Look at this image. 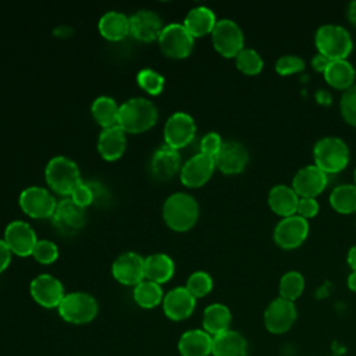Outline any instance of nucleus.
Masks as SVG:
<instances>
[{
  "mask_svg": "<svg viewBox=\"0 0 356 356\" xmlns=\"http://www.w3.org/2000/svg\"><path fill=\"white\" fill-rule=\"evenodd\" d=\"M157 121V108L146 97H131L120 104L118 125L125 134H140L152 128Z\"/></svg>",
  "mask_w": 356,
  "mask_h": 356,
  "instance_id": "f257e3e1",
  "label": "nucleus"
},
{
  "mask_svg": "<svg viewBox=\"0 0 356 356\" xmlns=\"http://www.w3.org/2000/svg\"><path fill=\"white\" fill-rule=\"evenodd\" d=\"M199 217V204L196 199L186 192L171 193L163 204V218L174 231L191 229Z\"/></svg>",
  "mask_w": 356,
  "mask_h": 356,
  "instance_id": "f03ea898",
  "label": "nucleus"
},
{
  "mask_svg": "<svg viewBox=\"0 0 356 356\" xmlns=\"http://www.w3.org/2000/svg\"><path fill=\"white\" fill-rule=\"evenodd\" d=\"M314 165L328 174L342 171L349 163L348 145L337 136H325L316 142L313 149Z\"/></svg>",
  "mask_w": 356,
  "mask_h": 356,
  "instance_id": "7ed1b4c3",
  "label": "nucleus"
},
{
  "mask_svg": "<svg viewBox=\"0 0 356 356\" xmlns=\"http://www.w3.org/2000/svg\"><path fill=\"white\" fill-rule=\"evenodd\" d=\"M314 42L318 53L331 61L346 60L352 51V38L349 32L341 25H321L316 32Z\"/></svg>",
  "mask_w": 356,
  "mask_h": 356,
  "instance_id": "20e7f679",
  "label": "nucleus"
},
{
  "mask_svg": "<svg viewBox=\"0 0 356 356\" xmlns=\"http://www.w3.org/2000/svg\"><path fill=\"white\" fill-rule=\"evenodd\" d=\"M47 185L60 195H71L74 188L82 181L81 172L74 160L67 156H54L44 168Z\"/></svg>",
  "mask_w": 356,
  "mask_h": 356,
  "instance_id": "39448f33",
  "label": "nucleus"
},
{
  "mask_svg": "<svg viewBox=\"0 0 356 356\" xmlns=\"http://www.w3.org/2000/svg\"><path fill=\"white\" fill-rule=\"evenodd\" d=\"M63 320L71 324H86L92 321L99 310L96 299L86 292L65 293L57 307Z\"/></svg>",
  "mask_w": 356,
  "mask_h": 356,
  "instance_id": "423d86ee",
  "label": "nucleus"
},
{
  "mask_svg": "<svg viewBox=\"0 0 356 356\" xmlns=\"http://www.w3.org/2000/svg\"><path fill=\"white\" fill-rule=\"evenodd\" d=\"M157 40L161 51L171 58L188 57L193 49V36L181 22L164 25Z\"/></svg>",
  "mask_w": 356,
  "mask_h": 356,
  "instance_id": "0eeeda50",
  "label": "nucleus"
},
{
  "mask_svg": "<svg viewBox=\"0 0 356 356\" xmlns=\"http://www.w3.org/2000/svg\"><path fill=\"white\" fill-rule=\"evenodd\" d=\"M211 40L214 49L227 58H235V56L243 49V32L239 25L229 18L217 21L211 32Z\"/></svg>",
  "mask_w": 356,
  "mask_h": 356,
  "instance_id": "6e6552de",
  "label": "nucleus"
},
{
  "mask_svg": "<svg viewBox=\"0 0 356 356\" xmlns=\"http://www.w3.org/2000/svg\"><path fill=\"white\" fill-rule=\"evenodd\" d=\"M19 207L33 218H49L53 216L57 202L54 196L42 186L32 185L19 193Z\"/></svg>",
  "mask_w": 356,
  "mask_h": 356,
  "instance_id": "1a4fd4ad",
  "label": "nucleus"
},
{
  "mask_svg": "<svg viewBox=\"0 0 356 356\" xmlns=\"http://www.w3.org/2000/svg\"><path fill=\"white\" fill-rule=\"evenodd\" d=\"M196 134V122L193 117L185 111H177L171 114L164 124V140L165 145L181 149L186 146Z\"/></svg>",
  "mask_w": 356,
  "mask_h": 356,
  "instance_id": "9d476101",
  "label": "nucleus"
},
{
  "mask_svg": "<svg viewBox=\"0 0 356 356\" xmlns=\"http://www.w3.org/2000/svg\"><path fill=\"white\" fill-rule=\"evenodd\" d=\"M309 222L303 217L295 214L282 218L274 228V242L282 249H296L307 238Z\"/></svg>",
  "mask_w": 356,
  "mask_h": 356,
  "instance_id": "9b49d317",
  "label": "nucleus"
},
{
  "mask_svg": "<svg viewBox=\"0 0 356 356\" xmlns=\"http://www.w3.org/2000/svg\"><path fill=\"white\" fill-rule=\"evenodd\" d=\"M29 292L33 300L47 309L58 307L65 296L61 281L51 274H39L29 284Z\"/></svg>",
  "mask_w": 356,
  "mask_h": 356,
  "instance_id": "f8f14e48",
  "label": "nucleus"
},
{
  "mask_svg": "<svg viewBox=\"0 0 356 356\" xmlns=\"http://www.w3.org/2000/svg\"><path fill=\"white\" fill-rule=\"evenodd\" d=\"M3 239L8 245L10 250L21 257L32 254L33 248L39 241L36 238L35 229L22 220H14L8 222L4 229Z\"/></svg>",
  "mask_w": 356,
  "mask_h": 356,
  "instance_id": "ddd939ff",
  "label": "nucleus"
},
{
  "mask_svg": "<svg viewBox=\"0 0 356 356\" xmlns=\"http://www.w3.org/2000/svg\"><path fill=\"white\" fill-rule=\"evenodd\" d=\"M264 325L273 334H284L293 325L296 320L295 303L282 298H277L264 310Z\"/></svg>",
  "mask_w": 356,
  "mask_h": 356,
  "instance_id": "4468645a",
  "label": "nucleus"
},
{
  "mask_svg": "<svg viewBox=\"0 0 356 356\" xmlns=\"http://www.w3.org/2000/svg\"><path fill=\"white\" fill-rule=\"evenodd\" d=\"M216 168L214 159L203 153L189 157L179 170L181 182L188 188H199L204 185L213 175Z\"/></svg>",
  "mask_w": 356,
  "mask_h": 356,
  "instance_id": "2eb2a0df",
  "label": "nucleus"
},
{
  "mask_svg": "<svg viewBox=\"0 0 356 356\" xmlns=\"http://www.w3.org/2000/svg\"><path fill=\"white\" fill-rule=\"evenodd\" d=\"M113 277L124 285H136L145 280V259L136 252H124L113 261Z\"/></svg>",
  "mask_w": 356,
  "mask_h": 356,
  "instance_id": "dca6fc26",
  "label": "nucleus"
},
{
  "mask_svg": "<svg viewBox=\"0 0 356 356\" xmlns=\"http://www.w3.org/2000/svg\"><path fill=\"white\" fill-rule=\"evenodd\" d=\"M327 184L328 175L314 164L300 168L292 179V188L299 197L316 199L325 189Z\"/></svg>",
  "mask_w": 356,
  "mask_h": 356,
  "instance_id": "f3484780",
  "label": "nucleus"
},
{
  "mask_svg": "<svg viewBox=\"0 0 356 356\" xmlns=\"http://www.w3.org/2000/svg\"><path fill=\"white\" fill-rule=\"evenodd\" d=\"M51 220L63 234H75L85 224V209L78 206L71 197H64L57 202Z\"/></svg>",
  "mask_w": 356,
  "mask_h": 356,
  "instance_id": "a211bd4d",
  "label": "nucleus"
},
{
  "mask_svg": "<svg viewBox=\"0 0 356 356\" xmlns=\"http://www.w3.org/2000/svg\"><path fill=\"white\" fill-rule=\"evenodd\" d=\"M163 26L160 15L152 10L142 8L129 17V33L142 42L159 39Z\"/></svg>",
  "mask_w": 356,
  "mask_h": 356,
  "instance_id": "6ab92c4d",
  "label": "nucleus"
},
{
  "mask_svg": "<svg viewBox=\"0 0 356 356\" xmlns=\"http://www.w3.org/2000/svg\"><path fill=\"white\" fill-rule=\"evenodd\" d=\"M249 160L248 149L236 140H225L217 156L214 157L216 167L224 174H238L243 171Z\"/></svg>",
  "mask_w": 356,
  "mask_h": 356,
  "instance_id": "aec40b11",
  "label": "nucleus"
},
{
  "mask_svg": "<svg viewBox=\"0 0 356 356\" xmlns=\"http://www.w3.org/2000/svg\"><path fill=\"white\" fill-rule=\"evenodd\" d=\"M164 314L174 321H181L188 318L196 306V298L185 286H177L168 291L163 298Z\"/></svg>",
  "mask_w": 356,
  "mask_h": 356,
  "instance_id": "412c9836",
  "label": "nucleus"
},
{
  "mask_svg": "<svg viewBox=\"0 0 356 356\" xmlns=\"http://www.w3.org/2000/svg\"><path fill=\"white\" fill-rule=\"evenodd\" d=\"M179 170L181 157L177 149L164 143L159 146L152 154L150 171L157 179H168Z\"/></svg>",
  "mask_w": 356,
  "mask_h": 356,
  "instance_id": "4be33fe9",
  "label": "nucleus"
},
{
  "mask_svg": "<svg viewBox=\"0 0 356 356\" xmlns=\"http://www.w3.org/2000/svg\"><path fill=\"white\" fill-rule=\"evenodd\" d=\"M127 147V135L120 125L103 128L97 139V150L104 160L113 161L122 156Z\"/></svg>",
  "mask_w": 356,
  "mask_h": 356,
  "instance_id": "5701e85b",
  "label": "nucleus"
},
{
  "mask_svg": "<svg viewBox=\"0 0 356 356\" xmlns=\"http://www.w3.org/2000/svg\"><path fill=\"white\" fill-rule=\"evenodd\" d=\"M299 199L300 197L296 195L292 186L282 184L273 186L267 196L270 209L282 218L296 214Z\"/></svg>",
  "mask_w": 356,
  "mask_h": 356,
  "instance_id": "b1692460",
  "label": "nucleus"
},
{
  "mask_svg": "<svg viewBox=\"0 0 356 356\" xmlns=\"http://www.w3.org/2000/svg\"><path fill=\"white\" fill-rule=\"evenodd\" d=\"M213 337L204 330L185 331L178 341L181 356H209L211 355Z\"/></svg>",
  "mask_w": 356,
  "mask_h": 356,
  "instance_id": "393cba45",
  "label": "nucleus"
},
{
  "mask_svg": "<svg viewBox=\"0 0 356 356\" xmlns=\"http://www.w3.org/2000/svg\"><path fill=\"white\" fill-rule=\"evenodd\" d=\"M182 24L195 39L211 33L217 24V19L211 8L206 6H197L186 13Z\"/></svg>",
  "mask_w": 356,
  "mask_h": 356,
  "instance_id": "a878e982",
  "label": "nucleus"
},
{
  "mask_svg": "<svg viewBox=\"0 0 356 356\" xmlns=\"http://www.w3.org/2000/svg\"><path fill=\"white\" fill-rule=\"evenodd\" d=\"M248 343L242 334L234 330H227L213 337V356H246Z\"/></svg>",
  "mask_w": 356,
  "mask_h": 356,
  "instance_id": "bb28decb",
  "label": "nucleus"
},
{
  "mask_svg": "<svg viewBox=\"0 0 356 356\" xmlns=\"http://www.w3.org/2000/svg\"><path fill=\"white\" fill-rule=\"evenodd\" d=\"M99 32L108 40H121L129 33V17L121 11L110 10L99 19Z\"/></svg>",
  "mask_w": 356,
  "mask_h": 356,
  "instance_id": "cd10ccee",
  "label": "nucleus"
},
{
  "mask_svg": "<svg viewBox=\"0 0 356 356\" xmlns=\"http://www.w3.org/2000/svg\"><path fill=\"white\" fill-rule=\"evenodd\" d=\"M175 264L165 253H153L145 257V278L156 284H164L172 278Z\"/></svg>",
  "mask_w": 356,
  "mask_h": 356,
  "instance_id": "c85d7f7f",
  "label": "nucleus"
},
{
  "mask_svg": "<svg viewBox=\"0 0 356 356\" xmlns=\"http://www.w3.org/2000/svg\"><path fill=\"white\" fill-rule=\"evenodd\" d=\"M231 312L222 303H211L203 312V330L209 332L211 337H216L227 330H229L231 324Z\"/></svg>",
  "mask_w": 356,
  "mask_h": 356,
  "instance_id": "c756f323",
  "label": "nucleus"
},
{
  "mask_svg": "<svg viewBox=\"0 0 356 356\" xmlns=\"http://www.w3.org/2000/svg\"><path fill=\"white\" fill-rule=\"evenodd\" d=\"M355 68L348 60H334L324 71L325 81L335 89L346 90L355 85Z\"/></svg>",
  "mask_w": 356,
  "mask_h": 356,
  "instance_id": "7c9ffc66",
  "label": "nucleus"
},
{
  "mask_svg": "<svg viewBox=\"0 0 356 356\" xmlns=\"http://www.w3.org/2000/svg\"><path fill=\"white\" fill-rule=\"evenodd\" d=\"M90 111L93 118L103 128H110L118 125V113L120 104L111 96H99L93 100L90 106Z\"/></svg>",
  "mask_w": 356,
  "mask_h": 356,
  "instance_id": "2f4dec72",
  "label": "nucleus"
},
{
  "mask_svg": "<svg viewBox=\"0 0 356 356\" xmlns=\"http://www.w3.org/2000/svg\"><path fill=\"white\" fill-rule=\"evenodd\" d=\"M164 293L160 284L143 280L134 286V300L143 309H153L163 302Z\"/></svg>",
  "mask_w": 356,
  "mask_h": 356,
  "instance_id": "473e14b6",
  "label": "nucleus"
},
{
  "mask_svg": "<svg viewBox=\"0 0 356 356\" xmlns=\"http://www.w3.org/2000/svg\"><path fill=\"white\" fill-rule=\"evenodd\" d=\"M331 207L341 214H352L356 211V185L343 184L332 189L330 195Z\"/></svg>",
  "mask_w": 356,
  "mask_h": 356,
  "instance_id": "72a5a7b5",
  "label": "nucleus"
},
{
  "mask_svg": "<svg viewBox=\"0 0 356 356\" xmlns=\"http://www.w3.org/2000/svg\"><path fill=\"white\" fill-rule=\"evenodd\" d=\"M278 289H280V298L293 302L302 295L305 289V278L298 271H288L281 277Z\"/></svg>",
  "mask_w": 356,
  "mask_h": 356,
  "instance_id": "f704fd0d",
  "label": "nucleus"
},
{
  "mask_svg": "<svg viewBox=\"0 0 356 356\" xmlns=\"http://www.w3.org/2000/svg\"><path fill=\"white\" fill-rule=\"evenodd\" d=\"M235 64L238 70L246 75H256L263 70L261 56L256 50L248 47H243L235 56Z\"/></svg>",
  "mask_w": 356,
  "mask_h": 356,
  "instance_id": "c9c22d12",
  "label": "nucleus"
},
{
  "mask_svg": "<svg viewBox=\"0 0 356 356\" xmlns=\"http://www.w3.org/2000/svg\"><path fill=\"white\" fill-rule=\"evenodd\" d=\"M185 288L193 298H203L213 289V278L206 271H195L188 277Z\"/></svg>",
  "mask_w": 356,
  "mask_h": 356,
  "instance_id": "e433bc0d",
  "label": "nucleus"
},
{
  "mask_svg": "<svg viewBox=\"0 0 356 356\" xmlns=\"http://www.w3.org/2000/svg\"><path fill=\"white\" fill-rule=\"evenodd\" d=\"M138 85L150 95L161 93L164 88V76L152 68H143L136 75Z\"/></svg>",
  "mask_w": 356,
  "mask_h": 356,
  "instance_id": "4c0bfd02",
  "label": "nucleus"
},
{
  "mask_svg": "<svg viewBox=\"0 0 356 356\" xmlns=\"http://www.w3.org/2000/svg\"><path fill=\"white\" fill-rule=\"evenodd\" d=\"M32 256L42 264H50L58 257V248L53 241L39 239L33 248Z\"/></svg>",
  "mask_w": 356,
  "mask_h": 356,
  "instance_id": "58836bf2",
  "label": "nucleus"
},
{
  "mask_svg": "<svg viewBox=\"0 0 356 356\" xmlns=\"http://www.w3.org/2000/svg\"><path fill=\"white\" fill-rule=\"evenodd\" d=\"M339 106L343 120L356 127V83L343 92Z\"/></svg>",
  "mask_w": 356,
  "mask_h": 356,
  "instance_id": "ea45409f",
  "label": "nucleus"
},
{
  "mask_svg": "<svg viewBox=\"0 0 356 356\" xmlns=\"http://www.w3.org/2000/svg\"><path fill=\"white\" fill-rule=\"evenodd\" d=\"M303 68H305V61L295 54L281 56L275 61V71L280 75H292V74L300 72Z\"/></svg>",
  "mask_w": 356,
  "mask_h": 356,
  "instance_id": "a19ab883",
  "label": "nucleus"
},
{
  "mask_svg": "<svg viewBox=\"0 0 356 356\" xmlns=\"http://www.w3.org/2000/svg\"><path fill=\"white\" fill-rule=\"evenodd\" d=\"M71 199L81 207H86L89 206L93 200H95V192H93V188L90 185V182H85V181H81L75 188L74 191L71 192Z\"/></svg>",
  "mask_w": 356,
  "mask_h": 356,
  "instance_id": "79ce46f5",
  "label": "nucleus"
},
{
  "mask_svg": "<svg viewBox=\"0 0 356 356\" xmlns=\"http://www.w3.org/2000/svg\"><path fill=\"white\" fill-rule=\"evenodd\" d=\"M222 146V139L217 132H207L200 140V153L216 157Z\"/></svg>",
  "mask_w": 356,
  "mask_h": 356,
  "instance_id": "37998d69",
  "label": "nucleus"
},
{
  "mask_svg": "<svg viewBox=\"0 0 356 356\" xmlns=\"http://www.w3.org/2000/svg\"><path fill=\"white\" fill-rule=\"evenodd\" d=\"M318 213V203L313 197H300L296 209V214L305 220L314 217Z\"/></svg>",
  "mask_w": 356,
  "mask_h": 356,
  "instance_id": "c03bdc74",
  "label": "nucleus"
},
{
  "mask_svg": "<svg viewBox=\"0 0 356 356\" xmlns=\"http://www.w3.org/2000/svg\"><path fill=\"white\" fill-rule=\"evenodd\" d=\"M11 254H13V252L10 250L6 241L0 239V273L8 267V264L11 261Z\"/></svg>",
  "mask_w": 356,
  "mask_h": 356,
  "instance_id": "a18cd8bd",
  "label": "nucleus"
},
{
  "mask_svg": "<svg viewBox=\"0 0 356 356\" xmlns=\"http://www.w3.org/2000/svg\"><path fill=\"white\" fill-rule=\"evenodd\" d=\"M330 63H331V60L327 58L325 56L320 54V53H317V54L313 57V60H312L313 68H314L316 71H318V72H323V74H324V71L327 70V67L330 65Z\"/></svg>",
  "mask_w": 356,
  "mask_h": 356,
  "instance_id": "49530a36",
  "label": "nucleus"
},
{
  "mask_svg": "<svg viewBox=\"0 0 356 356\" xmlns=\"http://www.w3.org/2000/svg\"><path fill=\"white\" fill-rule=\"evenodd\" d=\"M348 264L350 266L352 271H356V245L352 246L348 252Z\"/></svg>",
  "mask_w": 356,
  "mask_h": 356,
  "instance_id": "de8ad7c7",
  "label": "nucleus"
},
{
  "mask_svg": "<svg viewBox=\"0 0 356 356\" xmlns=\"http://www.w3.org/2000/svg\"><path fill=\"white\" fill-rule=\"evenodd\" d=\"M348 18L356 26V1H352L348 6Z\"/></svg>",
  "mask_w": 356,
  "mask_h": 356,
  "instance_id": "09e8293b",
  "label": "nucleus"
},
{
  "mask_svg": "<svg viewBox=\"0 0 356 356\" xmlns=\"http://www.w3.org/2000/svg\"><path fill=\"white\" fill-rule=\"evenodd\" d=\"M348 286L350 291L356 292V271H352L348 277Z\"/></svg>",
  "mask_w": 356,
  "mask_h": 356,
  "instance_id": "8fccbe9b",
  "label": "nucleus"
},
{
  "mask_svg": "<svg viewBox=\"0 0 356 356\" xmlns=\"http://www.w3.org/2000/svg\"><path fill=\"white\" fill-rule=\"evenodd\" d=\"M353 179H355V185H356V168H355V171H353Z\"/></svg>",
  "mask_w": 356,
  "mask_h": 356,
  "instance_id": "3c124183",
  "label": "nucleus"
}]
</instances>
